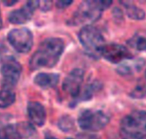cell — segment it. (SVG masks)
Listing matches in <instances>:
<instances>
[{
	"mask_svg": "<svg viewBox=\"0 0 146 139\" xmlns=\"http://www.w3.org/2000/svg\"><path fill=\"white\" fill-rule=\"evenodd\" d=\"M64 49V43L60 38H47L43 40L29 60V68L36 71L41 68L54 67Z\"/></svg>",
	"mask_w": 146,
	"mask_h": 139,
	"instance_id": "obj_1",
	"label": "cell"
},
{
	"mask_svg": "<svg viewBox=\"0 0 146 139\" xmlns=\"http://www.w3.org/2000/svg\"><path fill=\"white\" fill-rule=\"evenodd\" d=\"M110 0H97V1H84L76 11L69 21V24L73 26H89L98 21L104 10L111 5Z\"/></svg>",
	"mask_w": 146,
	"mask_h": 139,
	"instance_id": "obj_2",
	"label": "cell"
},
{
	"mask_svg": "<svg viewBox=\"0 0 146 139\" xmlns=\"http://www.w3.org/2000/svg\"><path fill=\"white\" fill-rule=\"evenodd\" d=\"M78 39L85 52L94 58L101 57V52L106 44L102 32L93 25L84 26L78 33Z\"/></svg>",
	"mask_w": 146,
	"mask_h": 139,
	"instance_id": "obj_3",
	"label": "cell"
},
{
	"mask_svg": "<svg viewBox=\"0 0 146 139\" xmlns=\"http://www.w3.org/2000/svg\"><path fill=\"white\" fill-rule=\"evenodd\" d=\"M108 122L109 117L101 110H84L78 118L79 127L86 131H99L105 128Z\"/></svg>",
	"mask_w": 146,
	"mask_h": 139,
	"instance_id": "obj_4",
	"label": "cell"
},
{
	"mask_svg": "<svg viewBox=\"0 0 146 139\" xmlns=\"http://www.w3.org/2000/svg\"><path fill=\"white\" fill-rule=\"evenodd\" d=\"M120 133L146 136V111L136 110L126 115L121 120Z\"/></svg>",
	"mask_w": 146,
	"mask_h": 139,
	"instance_id": "obj_5",
	"label": "cell"
},
{
	"mask_svg": "<svg viewBox=\"0 0 146 139\" xmlns=\"http://www.w3.org/2000/svg\"><path fill=\"white\" fill-rule=\"evenodd\" d=\"M10 45L19 53H28L34 44L32 32L27 28L11 29L7 35Z\"/></svg>",
	"mask_w": 146,
	"mask_h": 139,
	"instance_id": "obj_6",
	"label": "cell"
},
{
	"mask_svg": "<svg viewBox=\"0 0 146 139\" xmlns=\"http://www.w3.org/2000/svg\"><path fill=\"white\" fill-rule=\"evenodd\" d=\"M22 70L21 64L15 58L3 61L0 69V73L3 77V88L13 89L20 79Z\"/></svg>",
	"mask_w": 146,
	"mask_h": 139,
	"instance_id": "obj_7",
	"label": "cell"
},
{
	"mask_svg": "<svg viewBox=\"0 0 146 139\" xmlns=\"http://www.w3.org/2000/svg\"><path fill=\"white\" fill-rule=\"evenodd\" d=\"M101 57L112 64H119L132 58L130 50L120 44H105L101 52Z\"/></svg>",
	"mask_w": 146,
	"mask_h": 139,
	"instance_id": "obj_8",
	"label": "cell"
},
{
	"mask_svg": "<svg viewBox=\"0 0 146 139\" xmlns=\"http://www.w3.org/2000/svg\"><path fill=\"white\" fill-rule=\"evenodd\" d=\"M84 71L82 69H74L68 74V76L64 78L62 89L63 90L70 95L73 101L76 100L81 91H82V84L84 83Z\"/></svg>",
	"mask_w": 146,
	"mask_h": 139,
	"instance_id": "obj_9",
	"label": "cell"
},
{
	"mask_svg": "<svg viewBox=\"0 0 146 139\" xmlns=\"http://www.w3.org/2000/svg\"><path fill=\"white\" fill-rule=\"evenodd\" d=\"M40 1H28L22 8L11 11L8 20L12 24H24L31 20L35 10L39 8Z\"/></svg>",
	"mask_w": 146,
	"mask_h": 139,
	"instance_id": "obj_10",
	"label": "cell"
},
{
	"mask_svg": "<svg viewBox=\"0 0 146 139\" xmlns=\"http://www.w3.org/2000/svg\"><path fill=\"white\" fill-rule=\"evenodd\" d=\"M27 113L30 123L37 126L44 125L46 118L45 107L38 101H29L27 107Z\"/></svg>",
	"mask_w": 146,
	"mask_h": 139,
	"instance_id": "obj_11",
	"label": "cell"
},
{
	"mask_svg": "<svg viewBox=\"0 0 146 139\" xmlns=\"http://www.w3.org/2000/svg\"><path fill=\"white\" fill-rule=\"evenodd\" d=\"M128 61L129 60L123 62L117 68V72L119 75H122L124 77L131 76V75L134 74V72L139 71L144 64V62L142 58H138V59H132L131 58V63Z\"/></svg>",
	"mask_w": 146,
	"mask_h": 139,
	"instance_id": "obj_12",
	"label": "cell"
},
{
	"mask_svg": "<svg viewBox=\"0 0 146 139\" xmlns=\"http://www.w3.org/2000/svg\"><path fill=\"white\" fill-rule=\"evenodd\" d=\"M59 81V75L55 73H39L35 78V83L42 88V89H49L55 87Z\"/></svg>",
	"mask_w": 146,
	"mask_h": 139,
	"instance_id": "obj_13",
	"label": "cell"
},
{
	"mask_svg": "<svg viewBox=\"0 0 146 139\" xmlns=\"http://www.w3.org/2000/svg\"><path fill=\"white\" fill-rule=\"evenodd\" d=\"M101 88H102V85H101L100 83L97 82V81H96V82H94V83H90V84L86 85V86L84 87V89H82V91H81L79 96H78L76 100L72 101V102L74 103V106H75L76 104H78V101H85L90 100V99L92 98L94 93H95L96 91H98V89H101Z\"/></svg>",
	"mask_w": 146,
	"mask_h": 139,
	"instance_id": "obj_14",
	"label": "cell"
},
{
	"mask_svg": "<svg viewBox=\"0 0 146 139\" xmlns=\"http://www.w3.org/2000/svg\"><path fill=\"white\" fill-rule=\"evenodd\" d=\"M119 3L122 4V5L125 7V12L129 18H131L132 20H136V21L143 20L145 18V12L141 8H139V7L136 6L135 5H133L132 3L127 2V1H125V2L120 1Z\"/></svg>",
	"mask_w": 146,
	"mask_h": 139,
	"instance_id": "obj_15",
	"label": "cell"
},
{
	"mask_svg": "<svg viewBox=\"0 0 146 139\" xmlns=\"http://www.w3.org/2000/svg\"><path fill=\"white\" fill-rule=\"evenodd\" d=\"M0 139H21L17 124L0 125Z\"/></svg>",
	"mask_w": 146,
	"mask_h": 139,
	"instance_id": "obj_16",
	"label": "cell"
},
{
	"mask_svg": "<svg viewBox=\"0 0 146 139\" xmlns=\"http://www.w3.org/2000/svg\"><path fill=\"white\" fill-rule=\"evenodd\" d=\"M17 127L21 139H31L36 135V130L30 122H20L17 124Z\"/></svg>",
	"mask_w": 146,
	"mask_h": 139,
	"instance_id": "obj_17",
	"label": "cell"
},
{
	"mask_svg": "<svg viewBox=\"0 0 146 139\" xmlns=\"http://www.w3.org/2000/svg\"><path fill=\"white\" fill-rule=\"evenodd\" d=\"M16 101V94L13 89L3 88L0 89V108H7Z\"/></svg>",
	"mask_w": 146,
	"mask_h": 139,
	"instance_id": "obj_18",
	"label": "cell"
},
{
	"mask_svg": "<svg viewBox=\"0 0 146 139\" xmlns=\"http://www.w3.org/2000/svg\"><path fill=\"white\" fill-rule=\"evenodd\" d=\"M58 126L62 131L71 132L76 128L75 120L69 115H64L59 118L58 123Z\"/></svg>",
	"mask_w": 146,
	"mask_h": 139,
	"instance_id": "obj_19",
	"label": "cell"
},
{
	"mask_svg": "<svg viewBox=\"0 0 146 139\" xmlns=\"http://www.w3.org/2000/svg\"><path fill=\"white\" fill-rule=\"evenodd\" d=\"M128 44L137 51H146V38L140 34H135L128 40Z\"/></svg>",
	"mask_w": 146,
	"mask_h": 139,
	"instance_id": "obj_20",
	"label": "cell"
},
{
	"mask_svg": "<svg viewBox=\"0 0 146 139\" xmlns=\"http://www.w3.org/2000/svg\"><path fill=\"white\" fill-rule=\"evenodd\" d=\"M131 95L135 99H140L144 97L146 95V86L143 84L137 85L134 89V90L131 93Z\"/></svg>",
	"mask_w": 146,
	"mask_h": 139,
	"instance_id": "obj_21",
	"label": "cell"
},
{
	"mask_svg": "<svg viewBox=\"0 0 146 139\" xmlns=\"http://www.w3.org/2000/svg\"><path fill=\"white\" fill-rule=\"evenodd\" d=\"M112 13H113V18H114V20L116 21L117 23L123 21V12L119 8H117V7L114 8L113 10Z\"/></svg>",
	"mask_w": 146,
	"mask_h": 139,
	"instance_id": "obj_22",
	"label": "cell"
},
{
	"mask_svg": "<svg viewBox=\"0 0 146 139\" xmlns=\"http://www.w3.org/2000/svg\"><path fill=\"white\" fill-rule=\"evenodd\" d=\"M52 1H40L39 7L44 12L50 11L52 9Z\"/></svg>",
	"mask_w": 146,
	"mask_h": 139,
	"instance_id": "obj_23",
	"label": "cell"
},
{
	"mask_svg": "<svg viewBox=\"0 0 146 139\" xmlns=\"http://www.w3.org/2000/svg\"><path fill=\"white\" fill-rule=\"evenodd\" d=\"M121 139H146V136L140 135H132V134H125L120 133Z\"/></svg>",
	"mask_w": 146,
	"mask_h": 139,
	"instance_id": "obj_24",
	"label": "cell"
},
{
	"mask_svg": "<svg viewBox=\"0 0 146 139\" xmlns=\"http://www.w3.org/2000/svg\"><path fill=\"white\" fill-rule=\"evenodd\" d=\"M73 3L72 0H63V1H57L56 2V6L58 9H65L67 7H69L71 4Z\"/></svg>",
	"mask_w": 146,
	"mask_h": 139,
	"instance_id": "obj_25",
	"label": "cell"
},
{
	"mask_svg": "<svg viewBox=\"0 0 146 139\" xmlns=\"http://www.w3.org/2000/svg\"><path fill=\"white\" fill-rule=\"evenodd\" d=\"M78 139H100V137L94 134L84 133V134H79L78 136Z\"/></svg>",
	"mask_w": 146,
	"mask_h": 139,
	"instance_id": "obj_26",
	"label": "cell"
},
{
	"mask_svg": "<svg viewBox=\"0 0 146 139\" xmlns=\"http://www.w3.org/2000/svg\"><path fill=\"white\" fill-rule=\"evenodd\" d=\"M18 1H17V0H15V1H3V3L5 4V5L6 6H13L15 4H17Z\"/></svg>",
	"mask_w": 146,
	"mask_h": 139,
	"instance_id": "obj_27",
	"label": "cell"
},
{
	"mask_svg": "<svg viewBox=\"0 0 146 139\" xmlns=\"http://www.w3.org/2000/svg\"><path fill=\"white\" fill-rule=\"evenodd\" d=\"M45 139H58V138H56L55 136H52L50 134H46V136H45Z\"/></svg>",
	"mask_w": 146,
	"mask_h": 139,
	"instance_id": "obj_28",
	"label": "cell"
},
{
	"mask_svg": "<svg viewBox=\"0 0 146 139\" xmlns=\"http://www.w3.org/2000/svg\"><path fill=\"white\" fill-rule=\"evenodd\" d=\"M3 27V21H2V17H1V11H0V29Z\"/></svg>",
	"mask_w": 146,
	"mask_h": 139,
	"instance_id": "obj_29",
	"label": "cell"
},
{
	"mask_svg": "<svg viewBox=\"0 0 146 139\" xmlns=\"http://www.w3.org/2000/svg\"><path fill=\"white\" fill-rule=\"evenodd\" d=\"M66 139H74V138H71V137H68V138H66Z\"/></svg>",
	"mask_w": 146,
	"mask_h": 139,
	"instance_id": "obj_30",
	"label": "cell"
},
{
	"mask_svg": "<svg viewBox=\"0 0 146 139\" xmlns=\"http://www.w3.org/2000/svg\"><path fill=\"white\" fill-rule=\"evenodd\" d=\"M145 78H146V71H145Z\"/></svg>",
	"mask_w": 146,
	"mask_h": 139,
	"instance_id": "obj_31",
	"label": "cell"
}]
</instances>
